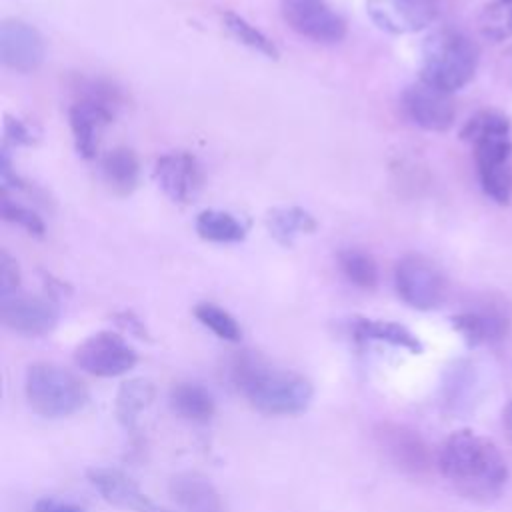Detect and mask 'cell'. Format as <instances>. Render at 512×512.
Masks as SVG:
<instances>
[{
	"label": "cell",
	"instance_id": "obj_12",
	"mask_svg": "<svg viewBox=\"0 0 512 512\" xmlns=\"http://www.w3.org/2000/svg\"><path fill=\"white\" fill-rule=\"evenodd\" d=\"M366 10L380 30L410 34L436 18L438 0H366Z\"/></svg>",
	"mask_w": 512,
	"mask_h": 512
},
{
	"label": "cell",
	"instance_id": "obj_28",
	"mask_svg": "<svg viewBox=\"0 0 512 512\" xmlns=\"http://www.w3.org/2000/svg\"><path fill=\"white\" fill-rule=\"evenodd\" d=\"M480 182L484 192L494 198L500 204H506L510 200V190H512V172L508 168V162L504 164H486L478 166Z\"/></svg>",
	"mask_w": 512,
	"mask_h": 512
},
{
	"label": "cell",
	"instance_id": "obj_7",
	"mask_svg": "<svg viewBox=\"0 0 512 512\" xmlns=\"http://www.w3.org/2000/svg\"><path fill=\"white\" fill-rule=\"evenodd\" d=\"M280 12L294 32L314 42L334 44L346 36V22L326 0H282Z\"/></svg>",
	"mask_w": 512,
	"mask_h": 512
},
{
	"label": "cell",
	"instance_id": "obj_18",
	"mask_svg": "<svg viewBox=\"0 0 512 512\" xmlns=\"http://www.w3.org/2000/svg\"><path fill=\"white\" fill-rule=\"evenodd\" d=\"M452 326L464 336L470 346L496 342L508 332V318L498 312H464L452 316Z\"/></svg>",
	"mask_w": 512,
	"mask_h": 512
},
{
	"label": "cell",
	"instance_id": "obj_26",
	"mask_svg": "<svg viewBox=\"0 0 512 512\" xmlns=\"http://www.w3.org/2000/svg\"><path fill=\"white\" fill-rule=\"evenodd\" d=\"M222 22L228 28V32L236 40L246 44L248 48L264 54L266 58H278V48L274 46V42L264 32H260L256 26H252L248 20H244L242 16H238L234 12H224Z\"/></svg>",
	"mask_w": 512,
	"mask_h": 512
},
{
	"label": "cell",
	"instance_id": "obj_13",
	"mask_svg": "<svg viewBox=\"0 0 512 512\" xmlns=\"http://www.w3.org/2000/svg\"><path fill=\"white\" fill-rule=\"evenodd\" d=\"M0 58L14 72H34L44 60L40 32L24 20H4L0 26Z\"/></svg>",
	"mask_w": 512,
	"mask_h": 512
},
{
	"label": "cell",
	"instance_id": "obj_3",
	"mask_svg": "<svg viewBox=\"0 0 512 512\" xmlns=\"http://www.w3.org/2000/svg\"><path fill=\"white\" fill-rule=\"evenodd\" d=\"M478 46L458 30L442 28L432 32L422 44L420 80L454 92L464 88L476 72Z\"/></svg>",
	"mask_w": 512,
	"mask_h": 512
},
{
	"label": "cell",
	"instance_id": "obj_30",
	"mask_svg": "<svg viewBox=\"0 0 512 512\" xmlns=\"http://www.w3.org/2000/svg\"><path fill=\"white\" fill-rule=\"evenodd\" d=\"M20 292V270L16 260L8 252H0V298H8Z\"/></svg>",
	"mask_w": 512,
	"mask_h": 512
},
{
	"label": "cell",
	"instance_id": "obj_11",
	"mask_svg": "<svg viewBox=\"0 0 512 512\" xmlns=\"http://www.w3.org/2000/svg\"><path fill=\"white\" fill-rule=\"evenodd\" d=\"M154 178L162 192L176 204H192L204 184L198 160L184 150L162 154L156 160Z\"/></svg>",
	"mask_w": 512,
	"mask_h": 512
},
{
	"label": "cell",
	"instance_id": "obj_35",
	"mask_svg": "<svg viewBox=\"0 0 512 512\" xmlns=\"http://www.w3.org/2000/svg\"><path fill=\"white\" fill-rule=\"evenodd\" d=\"M508 56H510V64H512V46H510V50H508Z\"/></svg>",
	"mask_w": 512,
	"mask_h": 512
},
{
	"label": "cell",
	"instance_id": "obj_4",
	"mask_svg": "<svg viewBox=\"0 0 512 512\" xmlns=\"http://www.w3.org/2000/svg\"><path fill=\"white\" fill-rule=\"evenodd\" d=\"M24 392L30 408L44 418H66L88 402L86 384L54 362H34L26 370Z\"/></svg>",
	"mask_w": 512,
	"mask_h": 512
},
{
	"label": "cell",
	"instance_id": "obj_22",
	"mask_svg": "<svg viewBox=\"0 0 512 512\" xmlns=\"http://www.w3.org/2000/svg\"><path fill=\"white\" fill-rule=\"evenodd\" d=\"M270 234L280 242L282 246H292L294 238L298 234L314 232L316 230V220L310 212L290 206V208H274L268 212L266 218Z\"/></svg>",
	"mask_w": 512,
	"mask_h": 512
},
{
	"label": "cell",
	"instance_id": "obj_9",
	"mask_svg": "<svg viewBox=\"0 0 512 512\" xmlns=\"http://www.w3.org/2000/svg\"><path fill=\"white\" fill-rule=\"evenodd\" d=\"M402 108L414 124L430 132H446L456 116L452 94L424 80L410 84L404 90Z\"/></svg>",
	"mask_w": 512,
	"mask_h": 512
},
{
	"label": "cell",
	"instance_id": "obj_1",
	"mask_svg": "<svg viewBox=\"0 0 512 512\" xmlns=\"http://www.w3.org/2000/svg\"><path fill=\"white\" fill-rule=\"evenodd\" d=\"M228 378L258 412L268 416L300 414L314 396V386L306 376L276 368L264 356L250 350L232 356Z\"/></svg>",
	"mask_w": 512,
	"mask_h": 512
},
{
	"label": "cell",
	"instance_id": "obj_5",
	"mask_svg": "<svg viewBox=\"0 0 512 512\" xmlns=\"http://www.w3.org/2000/svg\"><path fill=\"white\" fill-rule=\"evenodd\" d=\"M398 296L416 310L438 308L446 294V282L440 270L424 256L408 254L394 268Z\"/></svg>",
	"mask_w": 512,
	"mask_h": 512
},
{
	"label": "cell",
	"instance_id": "obj_33",
	"mask_svg": "<svg viewBox=\"0 0 512 512\" xmlns=\"http://www.w3.org/2000/svg\"><path fill=\"white\" fill-rule=\"evenodd\" d=\"M116 322H118L124 330L136 334L138 338H146V328H144V324H142L132 312H120V314L116 316Z\"/></svg>",
	"mask_w": 512,
	"mask_h": 512
},
{
	"label": "cell",
	"instance_id": "obj_14",
	"mask_svg": "<svg viewBox=\"0 0 512 512\" xmlns=\"http://www.w3.org/2000/svg\"><path fill=\"white\" fill-rule=\"evenodd\" d=\"M88 478L98 494L116 508L130 512H172L142 492V488L122 470L92 468L88 470Z\"/></svg>",
	"mask_w": 512,
	"mask_h": 512
},
{
	"label": "cell",
	"instance_id": "obj_21",
	"mask_svg": "<svg viewBox=\"0 0 512 512\" xmlns=\"http://www.w3.org/2000/svg\"><path fill=\"white\" fill-rule=\"evenodd\" d=\"M156 388L150 380L146 378H132L126 380L116 394V404H114V412L118 422L124 428H132L138 420V414L148 408L154 400Z\"/></svg>",
	"mask_w": 512,
	"mask_h": 512
},
{
	"label": "cell",
	"instance_id": "obj_2",
	"mask_svg": "<svg viewBox=\"0 0 512 512\" xmlns=\"http://www.w3.org/2000/svg\"><path fill=\"white\" fill-rule=\"evenodd\" d=\"M438 468L460 492L482 500L498 496L508 478L506 462L496 444L472 430L452 432L444 440Z\"/></svg>",
	"mask_w": 512,
	"mask_h": 512
},
{
	"label": "cell",
	"instance_id": "obj_27",
	"mask_svg": "<svg viewBox=\"0 0 512 512\" xmlns=\"http://www.w3.org/2000/svg\"><path fill=\"white\" fill-rule=\"evenodd\" d=\"M194 316L198 318V322L202 326L212 330L222 340L238 342L240 336H242V330H240V324L236 322V318L230 312H226L224 308H220V306H216L212 302L196 304Z\"/></svg>",
	"mask_w": 512,
	"mask_h": 512
},
{
	"label": "cell",
	"instance_id": "obj_19",
	"mask_svg": "<svg viewBox=\"0 0 512 512\" xmlns=\"http://www.w3.org/2000/svg\"><path fill=\"white\" fill-rule=\"evenodd\" d=\"M356 340H378L398 348H404L412 354L422 352V342L402 324L388 322V320H370V318H356L352 326Z\"/></svg>",
	"mask_w": 512,
	"mask_h": 512
},
{
	"label": "cell",
	"instance_id": "obj_29",
	"mask_svg": "<svg viewBox=\"0 0 512 512\" xmlns=\"http://www.w3.org/2000/svg\"><path fill=\"white\" fill-rule=\"evenodd\" d=\"M0 212H2V218H4L6 222H12V224L24 228L28 234L44 236V230H46V228H44L42 218H40L36 212H32L30 208H26V206H22V204L10 200L6 194L2 196Z\"/></svg>",
	"mask_w": 512,
	"mask_h": 512
},
{
	"label": "cell",
	"instance_id": "obj_25",
	"mask_svg": "<svg viewBox=\"0 0 512 512\" xmlns=\"http://www.w3.org/2000/svg\"><path fill=\"white\" fill-rule=\"evenodd\" d=\"M478 28L482 36L492 42H500L512 36V0H492L478 16Z\"/></svg>",
	"mask_w": 512,
	"mask_h": 512
},
{
	"label": "cell",
	"instance_id": "obj_16",
	"mask_svg": "<svg viewBox=\"0 0 512 512\" xmlns=\"http://www.w3.org/2000/svg\"><path fill=\"white\" fill-rule=\"evenodd\" d=\"M180 512H224V502L216 486L202 474L180 472L168 484Z\"/></svg>",
	"mask_w": 512,
	"mask_h": 512
},
{
	"label": "cell",
	"instance_id": "obj_24",
	"mask_svg": "<svg viewBox=\"0 0 512 512\" xmlns=\"http://www.w3.org/2000/svg\"><path fill=\"white\" fill-rule=\"evenodd\" d=\"M338 264L348 282L358 288L370 290L378 284V266L374 258L362 250L348 248L338 254Z\"/></svg>",
	"mask_w": 512,
	"mask_h": 512
},
{
	"label": "cell",
	"instance_id": "obj_17",
	"mask_svg": "<svg viewBox=\"0 0 512 512\" xmlns=\"http://www.w3.org/2000/svg\"><path fill=\"white\" fill-rule=\"evenodd\" d=\"M170 406L172 410L190 422H208L214 412H216V404L212 394L198 382H176L170 388Z\"/></svg>",
	"mask_w": 512,
	"mask_h": 512
},
{
	"label": "cell",
	"instance_id": "obj_34",
	"mask_svg": "<svg viewBox=\"0 0 512 512\" xmlns=\"http://www.w3.org/2000/svg\"><path fill=\"white\" fill-rule=\"evenodd\" d=\"M504 426H506V430H508V434L512 438V402L504 410Z\"/></svg>",
	"mask_w": 512,
	"mask_h": 512
},
{
	"label": "cell",
	"instance_id": "obj_23",
	"mask_svg": "<svg viewBox=\"0 0 512 512\" xmlns=\"http://www.w3.org/2000/svg\"><path fill=\"white\" fill-rule=\"evenodd\" d=\"M196 232L200 238L210 242H238L246 236V226L222 210H204L196 216Z\"/></svg>",
	"mask_w": 512,
	"mask_h": 512
},
{
	"label": "cell",
	"instance_id": "obj_32",
	"mask_svg": "<svg viewBox=\"0 0 512 512\" xmlns=\"http://www.w3.org/2000/svg\"><path fill=\"white\" fill-rule=\"evenodd\" d=\"M6 136L14 144H32V140H34V134H32L30 126L24 124L18 118H8L6 120Z\"/></svg>",
	"mask_w": 512,
	"mask_h": 512
},
{
	"label": "cell",
	"instance_id": "obj_6",
	"mask_svg": "<svg viewBox=\"0 0 512 512\" xmlns=\"http://www.w3.org/2000/svg\"><path fill=\"white\" fill-rule=\"evenodd\" d=\"M74 362L92 376L112 378L132 370L138 362V354L120 334L104 330L88 336L76 346Z\"/></svg>",
	"mask_w": 512,
	"mask_h": 512
},
{
	"label": "cell",
	"instance_id": "obj_31",
	"mask_svg": "<svg viewBox=\"0 0 512 512\" xmlns=\"http://www.w3.org/2000/svg\"><path fill=\"white\" fill-rule=\"evenodd\" d=\"M34 512H86L78 504L54 498V496H44L34 504Z\"/></svg>",
	"mask_w": 512,
	"mask_h": 512
},
{
	"label": "cell",
	"instance_id": "obj_8",
	"mask_svg": "<svg viewBox=\"0 0 512 512\" xmlns=\"http://www.w3.org/2000/svg\"><path fill=\"white\" fill-rule=\"evenodd\" d=\"M374 440L382 454L402 472L420 476L426 474L432 458L424 438L406 424L380 422L374 428Z\"/></svg>",
	"mask_w": 512,
	"mask_h": 512
},
{
	"label": "cell",
	"instance_id": "obj_15",
	"mask_svg": "<svg viewBox=\"0 0 512 512\" xmlns=\"http://www.w3.org/2000/svg\"><path fill=\"white\" fill-rule=\"evenodd\" d=\"M116 110L118 108L92 98H78L70 106L68 120L76 150L82 158H94L98 154L102 130L114 120Z\"/></svg>",
	"mask_w": 512,
	"mask_h": 512
},
{
	"label": "cell",
	"instance_id": "obj_10",
	"mask_svg": "<svg viewBox=\"0 0 512 512\" xmlns=\"http://www.w3.org/2000/svg\"><path fill=\"white\" fill-rule=\"evenodd\" d=\"M0 316L6 328L24 336H42L58 324V306L50 296L14 294L0 298Z\"/></svg>",
	"mask_w": 512,
	"mask_h": 512
},
{
	"label": "cell",
	"instance_id": "obj_20",
	"mask_svg": "<svg viewBox=\"0 0 512 512\" xmlns=\"http://www.w3.org/2000/svg\"><path fill=\"white\" fill-rule=\"evenodd\" d=\"M102 174H104L106 184L116 194H120V196L130 194L136 188L138 176H140V164H138L136 154L126 146L112 148L102 158Z\"/></svg>",
	"mask_w": 512,
	"mask_h": 512
}]
</instances>
